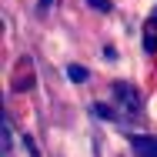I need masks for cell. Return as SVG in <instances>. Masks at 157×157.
<instances>
[{"instance_id": "6da1fadb", "label": "cell", "mask_w": 157, "mask_h": 157, "mask_svg": "<svg viewBox=\"0 0 157 157\" xmlns=\"http://www.w3.org/2000/svg\"><path fill=\"white\" fill-rule=\"evenodd\" d=\"M114 94H117V100H121V107H124L127 114L140 110V94H137V87H134V84L117 80V84H114Z\"/></svg>"}, {"instance_id": "277c9868", "label": "cell", "mask_w": 157, "mask_h": 157, "mask_svg": "<svg viewBox=\"0 0 157 157\" xmlns=\"http://www.w3.org/2000/svg\"><path fill=\"white\" fill-rule=\"evenodd\" d=\"M87 77H90L87 67H80V63H70V67H67V80H74V84H84Z\"/></svg>"}, {"instance_id": "3957f363", "label": "cell", "mask_w": 157, "mask_h": 157, "mask_svg": "<svg viewBox=\"0 0 157 157\" xmlns=\"http://www.w3.org/2000/svg\"><path fill=\"white\" fill-rule=\"evenodd\" d=\"M144 50L147 54H157V17H151L147 27H144Z\"/></svg>"}, {"instance_id": "8992f818", "label": "cell", "mask_w": 157, "mask_h": 157, "mask_svg": "<svg viewBox=\"0 0 157 157\" xmlns=\"http://www.w3.org/2000/svg\"><path fill=\"white\" fill-rule=\"evenodd\" d=\"M24 147H27V154H30V157H40L37 144H33V137H27V134H24Z\"/></svg>"}, {"instance_id": "5b68a950", "label": "cell", "mask_w": 157, "mask_h": 157, "mask_svg": "<svg viewBox=\"0 0 157 157\" xmlns=\"http://www.w3.org/2000/svg\"><path fill=\"white\" fill-rule=\"evenodd\" d=\"M94 114H97V117H104V121H110V117H114V110H110L107 104H94Z\"/></svg>"}, {"instance_id": "52a82bcc", "label": "cell", "mask_w": 157, "mask_h": 157, "mask_svg": "<svg viewBox=\"0 0 157 157\" xmlns=\"http://www.w3.org/2000/svg\"><path fill=\"white\" fill-rule=\"evenodd\" d=\"M90 7H97V10H110V0H90Z\"/></svg>"}, {"instance_id": "7a4b0ae2", "label": "cell", "mask_w": 157, "mask_h": 157, "mask_svg": "<svg viewBox=\"0 0 157 157\" xmlns=\"http://www.w3.org/2000/svg\"><path fill=\"white\" fill-rule=\"evenodd\" d=\"M130 147H134V154H140V157H157V137L130 134Z\"/></svg>"}, {"instance_id": "ba28073f", "label": "cell", "mask_w": 157, "mask_h": 157, "mask_svg": "<svg viewBox=\"0 0 157 157\" xmlns=\"http://www.w3.org/2000/svg\"><path fill=\"white\" fill-rule=\"evenodd\" d=\"M50 3H54V0H40V7H44V10H47V7H50Z\"/></svg>"}]
</instances>
